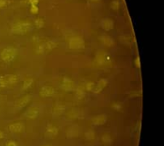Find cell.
Segmentation results:
<instances>
[{"instance_id": "44dd1931", "label": "cell", "mask_w": 164, "mask_h": 146, "mask_svg": "<svg viewBox=\"0 0 164 146\" xmlns=\"http://www.w3.org/2000/svg\"><path fill=\"white\" fill-rule=\"evenodd\" d=\"M119 6L120 4L117 0H113L111 3H110V8H111L112 9H114V10H118Z\"/></svg>"}, {"instance_id": "ba28073f", "label": "cell", "mask_w": 164, "mask_h": 146, "mask_svg": "<svg viewBox=\"0 0 164 146\" xmlns=\"http://www.w3.org/2000/svg\"><path fill=\"white\" fill-rule=\"evenodd\" d=\"M40 95L44 97H50L56 95L57 92L55 90V88L52 87V86H44L40 88Z\"/></svg>"}, {"instance_id": "52a82bcc", "label": "cell", "mask_w": 164, "mask_h": 146, "mask_svg": "<svg viewBox=\"0 0 164 146\" xmlns=\"http://www.w3.org/2000/svg\"><path fill=\"white\" fill-rule=\"evenodd\" d=\"M40 111H41V110L38 105H33V106H30L29 108L27 110L24 115L26 118H28L29 120H33V119L37 118L39 115Z\"/></svg>"}, {"instance_id": "4316f807", "label": "cell", "mask_w": 164, "mask_h": 146, "mask_svg": "<svg viewBox=\"0 0 164 146\" xmlns=\"http://www.w3.org/2000/svg\"><path fill=\"white\" fill-rule=\"evenodd\" d=\"M5 146H18V145H17V144L15 143V141H13V140H9L7 143H6V145Z\"/></svg>"}, {"instance_id": "603a6c76", "label": "cell", "mask_w": 164, "mask_h": 146, "mask_svg": "<svg viewBox=\"0 0 164 146\" xmlns=\"http://www.w3.org/2000/svg\"><path fill=\"white\" fill-rule=\"evenodd\" d=\"M95 85H96V83H94V82H88V83H86V90L87 92H92L93 88L95 87Z\"/></svg>"}, {"instance_id": "f1b7e54d", "label": "cell", "mask_w": 164, "mask_h": 146, "mask_svg": "<svg viewBox=\"0 0 164 146\" xmlns=\"http://www.w3.org/2000/svg\"><path fill=\"white\" fill-rule=\"evenodd\" d=\"M4 137V133L2 131H0V139H3Z\"/></svg>"}, {"instance_id": "cb8c5ba5", "label": "cell", "mask_w": 164, "mask_h": 146, "mask_svg": "<svg viewBox=\"0 0 164 146\" xmlns=\"http://www.w3.org/2000/svg\"><path fill=\"white\" fill-rule=\"evenodd\" d=\"M112 108L115 110H116V111H119V110H121L122 106H121V104H120V102H115V103L112 105Z\"/></svg>"}, {"instance_id": "2e32d148", "label": "cell", "mask_w": 164, "mask_h": 146, "mask_svg": "<svg viewBox=\"0 0 164 146\" xmlns=\"http://www.w3.org/2000/svg\"><path fill=\"white\" fill-rule=\"evenodd\" d=\"M101 140L103 143H104L105 145H110L113 142V139H112V136L110 133H104L102 136H101Z\"/></svg>"}, {"instance_id": "e0dca14e", "label": "cell", "mask_w": 164, "mask_h": 146, "mask_svg": "<svg viewBox=\"0 0 164 146\" xmlns=\"http://www.w3.org/2000/svg\"><path fill=\"white\" fill-rule=\"evenodd\" d=\"M84 137L87 141H92L96 139V133L93 130H87V131H85Z\"/></svg>"}, {"instance_id": "8992f818", "label": "cell", "mask_w": 164, "mask_h": 146, "mask_svg": "<svg viewBox=\"0 0 164 146\" xmlns=\"http://www.w3.org/2000/svg\"><path fill=\"white\" fill-rule=\"evenodd\" d=\"M61 88L66 92H73V91H75L76 89V85H75V81L72 79L65 76L62 78V81L61 83Z\"/></svg>"}, {"instance_id": "f546056e", "label": "cell", "mask_w": 164, "mask_h": 146, "mask_svg": "<svg viewBox=\"0 0 164 146\" xmlns=\"http://www.w3.org/2000/svg\"><path fill=\"white\" fill-rule=\"evenodd\" d=\"M88 1H91V2H94V3H96V2H99L100 0H88Z\"/></svg>"}, {"instance_id": "6da1fadb", "label": "cell", "mask_w": 164, "mask_h": 146, "mask_svg": "<svg viewBox=\"0 0 164 146\" xmlns=\"http://www.w3.org/2000/svg\"><path fill=\"white\" fill-rule=\"evenodd\" d=\"M34 26L29 22H15L11 26V33L15 35H25L33 29Z\"/></svg>"}, {"instance_id": "9c48e42d", "label": "cell", "mask_w": 164, "mask_h": 146, "mask_svg": "<svg viewBox=\"0 0 164 146\" xmlns=\"http://www.w3.org/2000/svg\"><path fill=\"white\" fill-rule=\"evenodd\" d=\"M45 133L50 138H56L59 134V129L57 126L49 123L45 127Z\"/></svg>"}, {"instance_id": "30bf717a", "label": "cell", "mask_w": 164, "mask_h": 146, "mask_svg": "<svg viewBox=\"0 0 164 146\" xmlns=\"http://www.w3.org/2000/svg\"><path fill=\"white\" fill-rule=\"evenodd\" d=\"M100 26L102 28V29L104 30L106 32H109V31H111L114 28V26H115V23L114 21L109 18V17H104L101 20L100 22Z\"/></svg>"}, {"instance_id": "277c9868", "label": "cell", "mask_w": 164, "mask_h": 146, "mask_svg": "<svg viewBox=\"0 0 164 146\" xmlns=\"http://www.w3.org/2000/svg\"><path fill=\"white\" fill-rule=\"evenodd\" d=\"M16 54L17 51L14 48H4L0 54V57L4 62H10L15 58Z\"/></svg>"}, {"instance_id": "7c38bea8", "label": "cell", "mask_w": 164, "mask_h": 146, "mask_svg": "<svg viewBox=\"0 0 164 146\" xmlns=\"http://www.w3.org/2000/svg\"><path fill=\"white\" fill-rule=\"evenodd\" d=\"M108 85H109V81H108L107 79H101V80H99V81H97V84L95 85V87L93 88V90H92L91 92H93V93H95V94H98V93H100Z\"/></svg>"}, {"instance_id": "83f0119b", "label": "cell", "mask_w": 164, "mask_h": 146, "mask_svg": "<svg viewBox=\"0 0 164 146\" xmlns=\"http://www.w3.org/2000/svg\"><path fill=\"white\" fill-rule=\"evenodd\" d=\"M28 4H30V5H32V4L38 5L39 4V0H28Z\"/></svg>"}, {"instance_id": "8fae6325", "label": "cell", "mask_w": 164, "mask_h": 146, "mask_svg": "<svg viewBox=\"0 0 164 146\" xmlns=\"http://www.w3.org/2000/svg\"><path fill=\"white\" fill-rule=\"evenodd\" d=\"M107 122V116L104 114H101L94 116L91 119V124L94 126H101Z\"/></svg>"}, {"instance_id": "7402d4cb", "label": "cell", "mask_w": 164, "mask_h": 146, "mask_svg": "<svg viewBox=\"0 0 164 146\" xmlns=\"http://www.w3.org/2000/svg\"><path fill=\"white\" fill-rule=\"evenodd\" d=\"M39 11V8L38 7V5H34V4H32L31 7H30V12L33 14V15H37Z\"/></svg>"}, {"instance_id": "ac0fdd59", "label": "cell", "mask_w": 164, "mask_h": 146, "mask_svg": "<svg viewBox=\"0 0 164 146\" xmlns=\"http://www.w3.org/2000/svg\"><path fill=\"white\" fill-rule=\"evenodd\" d=\"M45 20L41 17H38V18H36L34 20V27L38 28V29H40V28H43L45 27Z\"/></svg>"}, {"instance_id": "5bb4252c", "label": "cell", "mask_w": 164, "mask_h": 146, "mask_svg": "<svg viewBox=\"0 0 164 146\" xmlns=\"http://www.w3.org/2000/svg\"><path fill=\"white\" fill-rule=\"evenodd\" d=\"M32 100V97L31 96H25L22 97L20 100H18L16 103H15V106L17 109L19 110H22L23 108H25L28 103L30 102V101Z\"/></svg>"}, {"instance_id": "d6986e66", "label": "cell", "mask_w": 164, "mask_h": 146, "mask_svg": "<svg viewBox=\"0 0 164 146\" xmlns=\"http://www.w3.org/2000/svg\"><path fill=\"white\" fill-rule=\"evenodd\" d=\"M86 96V93L84 92V90H82L81 88H77L75 89V97L78 100H82L84 99Z\"/></svg>"}, {"instance_id": "4fadbf2b", "label": "cell", "mask_w": 164, "mask_h": 146, "mask_svg": "<svg viewBox=\"0 0 164 146\" xmlns=\"http://www.w3.org/2000/svg\"><path fill=\"white\" fill-rule=\"evenodd\" d=\"M23 130L22 122H15L12 124L9 125V131L13 134H18L21 133Z\"/></svg>"}, {"instance_id": "3957f363", "label": "cell", "mask_w": 164, "mask_h": 146, "mask_svg": "<svg viewBox=\"0 0 164 146\" xmlns=\"http://www.w3.org/2000/svg\"><path fill=\"white\" fill-rule=\"evenodd\" d=\"M86 47V41L81 36L71 37L68 40V48L71 50H83Z\"/></svg>"}, {"instance_id": "4dcf8cb0", "label": "cell", "mask_w": 164, "mask_h": 146, "mask_svg": "<svg viewBox=\"0 0 164 146\" xmlns=\"http://www.w3.org/2000/svg\"><path fill=\"white\" fill-rule=\"evenodd\" d=\"M41 146H52V145H41Z\"/></svg>"}, {"instance_id": "5b68a950", "label": "cell", "mask_w": 164, "mask_h": 146, "mask_svg": "<svg viewBox=\"0 0 164 146\" xmlns=\"http://www.w3.org/2000/svg\"><path fill=\"white\" fill-rule=\"evenodd\" d=\"M19 81V77L16 74H4L0 76V87H5L7 86L15 84Z\"/></svg>"}, {"instance_id": "484cf974", "label": "cell", "mask_w": 164, "mask_h": 146, "mask_svg": "<svg viewBox=\"0 0 164 146\" xmlns=\"http://www.w3.org/2000/svg\"><path fill=\"white\" fill-rule=\"evenodd\" d=\"M135 67L139 69L140 68V60H139V57H137L135 59Z\"/></svg>"}, {"instance_id": "7a4b0ae2", "label": "cell", "mask_w": 164, "mask_h": 146, "mask_svg": "<svg viewBox=\"0 0 164 146\" xmlns=\"http://www.w3.org/2000/svg\"><path fill=\"white\" fill-rule=\"evenodd\" d=\"M59 44L58 40L57 39H50L44 43L40 44L37 48L35 49V54L36 55H45L46 53H49L53 50H55Z\"/></svg>"}, {"instance_id": "d4e9b609", "label": "cell", "mask_w": 164, "mask_h": 146, "mask_svg": "<svg viewBox=\"0 0 164 146\" xmlns=\"http://www.w3.org/2000/svg\"><path fill=\"white\" fill-rule=\"evenodd\" d=\"M8 5V0H0V9L5 8Z\"/></svg>"}, {"instance_id": "9a60e30c", "label": "cell", "mask_w": 164, "mask_h": 146, "mask_svg": "<svg viewBox=\"0 0 164 146\" xmlns=\"http://www.w3.org/2000/svg\"><path fill=\"white\" fill-rule=\"evenodd\" d=\"M99 39H100L101 43L107 47H111L112 45H114V44H115V40L112 38L111 37L108 36V35L101 36L99 38Z\"/></svg>"}, {"instance_id": "ffe728a7", "label": "cell", "mask_w": 164, "mask_h": 146, "mask_svg": "<svg viewBox=\"0 0 164 146\" xmlns=\"http://www.w3.org/2000/svg\"><path fill=\"white\" fill-rule=\"evenodd\" d=\"M33 81H33V78H28V79L25 80L24 82H23V85H22L23 90H28V89H29V88L33 86Z\"/></svg>"}]
</instances>
